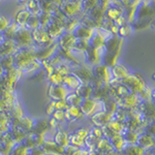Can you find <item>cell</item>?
<instances>
[{"label":"cell","mask_w":155,"mask_h":155,"mask_svg":"<svg viewBox=\"0 0 155 155\" xmlns=\"http://www.w3.org/2000/svg\"><path fill=\"white\" fill-rule=\"evenodd\" d=\"M151 98L153 99V101L155 102V88L152 90V92H151Z\"/></svg>","instance_id":"6da1fadb"}]
</instances>
